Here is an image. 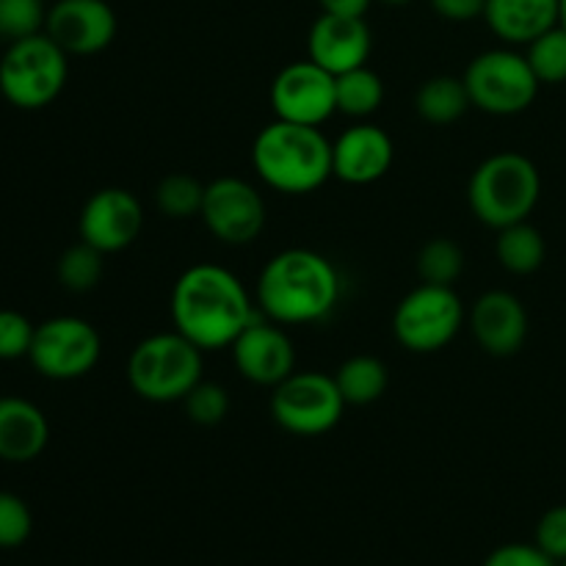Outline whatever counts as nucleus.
I'll return each mask as SVG.
<instances>
[{"mask_svg":"<svg viewBox=\"0 0 566 566\" xmlns=\"http://www.w3.org/2000/svg\"><path fill=\"white\" fill-rule=\"evenodd\" d=\"M252 296L230 269L197 263L171 287V321L182 337L202 352L230 348L258 318Z\"/></svg>","mask_w":566,"mask_h":566,"instance_id":"obj_1","label":"nucleus"},{"mask_svg":"<svg viewBox=\"0 0 566 566\" xmlns=\"http://www.w3.org/2000/svg\"><path fill=\"white\" fill-rule=\"evenodd\" d=\"M254 296L260 313L274 324H318L340 302V274L321 252L285 249L263 265Z\"/></svg>","mask_w":566,"mask_h":566,"instance_id":"obj_2","label":"nucleus"},{"mask_svg":"<svg viewBox=\"0 0 566 566\" xmlns=\"http://www.w3.org/2000/svg\"><path fill=\"white\" fill-rule=\"evenodd\" d=\"M260 180L287 197H304L326 186L332 175V142L321 127L274 119L252 144Z\"/></svg>","mask_w":566,"mask_h":566,"instance_id":"obj_3","label":"nucleus"},{"mask_svg":"<svg viewBox=\"0 0 566 566\" xmlns=\"http://www.w3.org/2000/svg\"><path fill=\"white\" fill-rule=\"evenodd\" d=\"M542 197V175L523 153H495L479 164L468 186V202L475 219L492 230L528 221Z\"/></svg>","mask_w":566,"mask_h":566,"instance_id":"obj_4","label":"nucleus"},{"mask_svg":"<svg viewBox=\"0 0 566 566\" xmlns=\"http://www.w3.org/2000/svg\"><path fill=\"white\" fill-rule=\"evenodd\" d=\"M202 354L177 329L149 335L127 357V381L144 401H182L202 381Z\"/></svg>","mask_w":566,"mask_h":566,"instance_id":"obj_5","label":"nucleus"},{"mask_svg":"<svg viewBox=\"0 0 566 566\" xmlns=\"http://www.w3.org/2000/svg\"><path fill=\"white\" fill-rule=\"evenodd\" d=\"M70 77V55L44 31L9 42L0 55V94L20 111H42L59 99Z\"/></svg>","mask_w":566,"mask_h":566,"instance_id":"obj_6","label":"nucleus"},{"mask_svg":"<svg viewBox=\"0 0 566 566\" xmlns=\"http://www.w3.org/2000/svg\"><path fill=\"white\" fill-rule=\"evenodd\" d=\"M462 77L473 108L492 116L523 114L534 105L542 86L525 53L509 48L486 50V53L475 55Z\"/></svg>","mask_w":566,"mask_h":566,"instance_id":"obj_7","label":"nucleus"},{"mask_svg":"<svg viewBox=\"0 0 566 566\" xmlns=\"http://www.w3.org/2000/svg\"><path fill=\"white\" fill-rule=\"evenodd\" d=\"M348 403L335 376L321 370H293L271 392V418L296 437H321L340 423Z\"/></svg>","mask_w":566,"mask_h":566,"instance_id":"obj_8","label":"nucleus"},{"mask_svg":"<svg viewBox=\"0 0 566 566\" xmlns=\"http://www.w3.org/2000/svg\"><path fill=\"white\" fill-rule=\"evenodd\" d=\"M464 324V304L453 287L426 285L401 298L392 315V335L407 352L434 354L451 346Z\"/></svg>","mask_w":566,"mask_h":566,"instance_id":"obj_9","label":"nucleus"},{"mask_svg":"<svg viewBox=\"0 0 566 566\" xmlns=\"http://www.w3.org/2000/svg\"><path fill=\"white\" fill-rule=\"evenodd\" d=\"M103 354L99 332L77 315H55L36 326L28 359L44 379L75 381L92 374Z\"/></svg>","mask_w":566,"mask_h":566,"instance_id":"obj_10","label":"nucleus"},{"mask_svg":"<svg viewBox=\"0 0 566 566\" xmlns=\"http://www.w3.org/2000/svg\"><path fill=\"white\" fill-rule=\"evenodd\" d=\"M199 219L210 235L227 247H247L265 230V199L258 188L241 177H219L205 186V202Z\"/></svg>","mask_w":566,"mask_h":566,"instance_id":"obj_11","label":"nucleus"},{"mask_svg":"<svg viewBox=\"0 0 566 566\" xmlns=\"http://www.w3.org/2000/svg\"><path fill=\"white\" fill-rule=\"evenodd\" d=\"M269 97L274 116L282 122L321 127L337 114L335 75L313 59L282 66L271 83Z\"/></svg>","mask_w":566,"mask_h":566,"instance_id":"obj_12","label":"nucleus"},{"mask_svg":"<svg viewBox=\"0 0 566 566\" xmlns=\"http://www.w3.org/2000/svg\"><path fill=\"white\" fill-rule=\"evenodd\" d=\"M144 227V208L127 188H99L86 199L77 219L81 241L92 243L103 254L125 252L136 243Z\"/></svg>","mask_w":566,"mask_h":566,"instance_id":"obj_13","label":"nucleus"},{"mask_svg":"<svg viewBox=\"0 0 566 566\" xmlns=\"http://www.w3.org/2000/svg\"><path fill=\"white\" fill-rule=\"evenodd\" d=\"M116 14L105 0H55L44 33L66 55H97L116 39Z\"/></svg>","mask_w":566,"mask_h":566,"instance_id":"obj_14","label":"nucleus"},{"mask_svg":"<svg viewBox=\"0 0 566 566\" xmlns=\"http://www.w3.org/2000/svg\"><path fill=\"white\" fill-rule=\"evenodd\" d=\"M230 352L243 379L260 387H271V390L296 370L293 340L285 335L282 324L260 318V315L241 332Z\"/></svg>","mask_w":566,"mask_h":566,"instance_id":"obj_15","label":"nucleus"},{"mask_svg":"<svg viewBox=\"0 0 566 566\" xmlns=\"http://www.w3.org/2000/svg\"><path fill=\"white\" fill-rule=\"evenodd\" d=\"M396 144L379 125L359 122L332 142V175L348 186H370L390 171Z\"/></svg>","mask_w":566,"mask_h":566,"instance_id":"obj_16","label":"nucleus"},{"mask_svg":"<svg viewBox=\"0 0 566 566\" xmlns=\"http://www.w3.org/2000/svg\"><path fill=\"white\" fill-rule=\"evenodd\" d=\"M370 50H374V33H370L365 17L321 14L310 28V59L332 75H343V72L365 66L370 59Z\"/></svg>","mask_w":566,"mask_h":566,"instance_id":"obj_17","label":"nucleus"},{"mask_svg":"<svg viewBox=\"0 0 566 566\" xmlns=\"http://www.w3.org/2000/svg\"><path fill=\"white\" fill-rule=\"evenodd\" d=\"M470 332L492 357H514L528 340L525 304L509 291H486L470 310Z\"/></svg>","mask_w":566,"mask_h":566,"instance_id":"obj_18","label":"nucleus"},{"mask_svg":"<svg viewBox=\"0 0 566 566\" xmlns=\"http://www.w3.org/2000/svg\"><path fill=\"white\" fill-rule=\"evenodd\" d=\"M50 423L42 409L28 398H0V462L28 464L44 453Z\"/></svg>","mask_w":566,"mask_h":566,"instance_id":"obj_19","label":"nucleus"},{"mask_svg":"<svg viewBox=\"0 0 566 566\" xmlns=\"http://www.w3.org/2000/svg\"><path fill=\"white\" fill-rule=\"evenodd\" d=\"M484 20L506 44H531L558 25V0H486Z\"/></svg>","mask_w":566,"mask_h":566,"instance_id":"obj_20","label":"nucleus"},{"mask_svg":"<svg viewBox=\"0 0 566 566\" xmlns=\"http://www.w3.org/2000/svg\"><path fill=\"white\" fill-rule=\"evenodd\" d=\"M470 108H473V103H470L464 77L457 75L429 77V81L418 88V94H415V111L420 114V119L437 127L453 125V122L462 119Z\"/></svg>","mask_w":566,"mask_h":566,"instance_id":"obj_21","label":"nucleus"},{"mask_svg":"<svg viewBox=\"0 0 566 566\" xmlns=\"http://www.w3.org/2000/svg\"><path fill=\"white\" fill-rule=\"evenodd\" d=\"M495 258L509 274H534V271L542 269L547 258L545 235L531 221H517V224L503 227V230H497Z\"/></svg>","mask_w":566,"mask_h":566,"instance_id":"obj_22","label":"nucleus"},{"mask_svg":"<svg viewBox=\"0 0 566 566\" xmlns=\"http://www.w3.org/2000/svg\"><path fill=\"white\" fill-rule=\"evenodd\" d=\"M335 381L348 407H368L385 396L387 387H390V374L379 357L357 354L337 368Z\"/></svg>","mask_w":566,"mask_h":566,"instance_id":"obj_23","label":"nucleus"},{"mask_svg":"<svg viewBox=\"0 0 566 566\" xmlns=\"http://www.w3.org/2000/svg\"><path fill=\"white\" fill-rule=\"evenodd\" d=\"M337 114L352 119H368L385 103V83L368 64L352 72L335 75Z\"/></svg>","mask_w":566,"mask_h":566,"instance_id":"obj_24","label":"nucleus"},{"mask_svg":"<svg viewBox=\"0 0 566 566\" xmlns=\"http://www.w3.org/2000/svg\"><path fill=\"white\" fill-rule=\"evenodd\" d=\"M205 182L186 171H171L155 188V205L166 219L186 221L202 213Z\"/></svg>","mask_w":566,"mask_h":566,"instance_id":"obj_25","label":"nucleus"},{"mask_svg":"<svg viewBox=\"0 0 566 566\" xmlns=\"http://www.w3.org/2000/svg\"><path fill=\"white\" fill-rule=\"evenodd\" d=\"M59 282L70 293H88L99 285L105 274V254L94 249L92 243L81 241L66 249L55 265Z\"/></svg>","mask_w":566,"mask_h":566,"instance_id":"obj_26","label":"nucleus"},{"mask_svg":"<svg viewBox=\"0 0 566 566\" xmlns=\"http://www.w3.org/2000/svg\"><path fill=\"white\" fill-rule=\"evenodd\" d=\"M464 271V252L451 238H431L418 252V276L426 285L453 287Z\"/></svg>","mask_w":566,"mask_h":566,"instance_id":"obj_27","label":"nucleus"},{"mask_svg":"<svg viewBox=\"0 0 566 566\" xmlns=\"http://www.w3.org/2000/svg\"><path fill=\"white\" fill-rule=\"evenodd\" d=\"M525 59L539 83H566V28H551L525 44Z\"/></svg>","mask_w":566,"mask_h":566,"instance_id":"obj_28","label":"nucleus"},{"mask_svg":"<svg viewBox=\"0 0 566 566\" xmlns=\"http://www.w3.org/2000/svg\"><path fill=\"white\" fill-rule=\"evenodd\" d=\"M44 20L48 9L42 0H0V39L17 42L33 36L44 31Z\"/></svg>","mask_w":566,"mask_h":566,"instance_id":"obj_29","label":"nucleus"},{"mask_svg":"<svg viewBox=\"0 0 566 566\" xmlns=\"http://www.w3.org/2000/svg\"><path fill=\"white\" fill-rule=\"evenodd\" d=\"M182 403H186L188 420L197 426H208V429L210 426H219L230 415V392L221 385H216V381L202 379L182 398Z\"/></svg>","mask_w":566,"mask_h":566,"instance_id":"obj_30","label":"nucleus"},{"mask_svg":"<svg viewBox=\"0 0 566 566\" xmlns=\"http://www.w3.org/2000/svg\"><path fill=\"white\" fill-rule=\"evenodd\" d=\"M33 514L14 492H0V551H14L31 539Z\"/></svg>","mask_w":566,"mask_h":566,"instance_id":"obj_31","label":"nucleus"},{"mask_svg":"<svg viewBox=\"0 0 566 566\" xmlns=\"http://www.w3.org/2000/svg\"><path fill=\"white\" fill-rule=\"evenodd\" d=\"M36 324L17 310H0V359L14 363L31 354Z\"/></svg>","mask_w":566,"mask_h":566,"instance_id":"obj_32","label":"nucleus"},{"mask_svg":"<svg viewBox=\"0 0 566 566\" xmlns=\"http://www.w3.org/2000/svg\"><path fill=\"white\" fill-rule=\"evenodd\" d=\"M536 545L556 564L566 562V506H553L536 525Z\"/></svg>","mask_w":566,"mask_h":566,"instance_id":"obj_33","label":"nucleus"},{"mask_svg":"<svg viewBox=\"0 0 566 566\" xmlns=\"http://www.w3.org/2000/svg\"><path fill=\"white\" fill-rule=\"evenodd\" d=\"M484 566H558L542 551L539 545H525V542H512V545H501L486 556Z\"/></svg>","mask_w":566,"mask_h":566,"instance_id":"obj_34","label":"nucleus"},{"mask_svg":"<svg viewBox=\"0 0 566 566\" xmlns=\"http://www.w3.org/2000/svg\"><path fill=\"white\" fill-rule=\"evenodd\" d=\"M431 9L448 22H473L484 17L486 0H429Z\"/></svg>","mask_w":566,"mask_h":566,"instance_id":"obj_35","label":"nucleus"},{"mask_svg":"<svg viewBox=\"0 0 566 566\" xmlns=\"http://www.w3.org/2000/svg\"><path fill=\"white\" fill-rule=\"evenodd\" d=\"M324 14H340V17H365L368 14L374 0H318Z\"/></svg>","mask_w":566,"mask_h":566,"instance_id":"obj_36","label":"nucleus"},{"mask_svg":"<svg viewBox=\"0 0 566 566\" xmlns=\"http://www.w3.org/2000/svg\"><path fill=\"white\" fill-rule=\"evenodd\" d=\"M558 25L566 28V0H558Z\"/></svg>","mask_w":566,"mask_h":566,"instance_id":"obj_37","label":"nucleus"},{"mask_svg":"<svg viewBox=\"0 0 566 566\" xmlns=\"http://www.w3.org/2000/svg\"><path fill=\"white\" fill-rule=\"evenodd\" d=\"M381 3H387V6H407V3H412V0H381Z\"/></svg>","mask_w":566,"mask_h":566,"instance_id":"obj_38","label":"nucleus"},{"mask_svg":"<svg viewBox=\"0 0 566 566\" xmlns=\"http://www.w3.org/2000/svg\"><path fill=\"white\" fill-rule=\"evenodd\" d=\"M562 566H566V562H562Z\"/></svg>","mask_w":566,"mask_h":566,"instance_id":"obj_39","label":"nucleus"}]
</instances>
